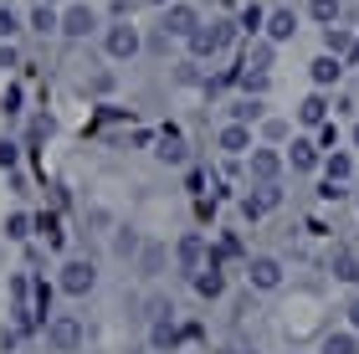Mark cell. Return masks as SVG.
Instances as JSON below:
<instances>
[{
	"label": "cell",
	"mask_w": 359,
	"mask_h": 354,
	"mask_svg": "<svg viewBox=\"0 0 359 354\" xmlns=\"http://www.w3.org/2000/svg\"><path fill=\"white\" fill-rule=\"evenodd\" d=\"M262 36H267L272 46H287L292 36H298V11H292V6L267 11V31H262Z\"/></svg>",
	"instance_id": "obj_9"
},
{
	"label": "cell",
	"mask_w": 359,
	"mask_h": 354,
	"mask_svg": "<svg viewBox=\"0 0 359 354\" xmlns=\"http://www.w3.org/2000/svg\"><path fill=\"white\" fill-rule=\"evenodd\" d=\"M241 88H247V98H262L267 93V72H241Z\"/></svg>",
	"instance_id": "obj_32"
},
{
	"label": "cell",
	"mask_w": 359,
	"mask_h": 354,
	"mask_svg": "<svg viewBox=\"0 0 359 354\" xmlns=\"http://www.w3.org/2000/svg\"><path fill=\"white\" fill-rule=\"evenodd\" d=\"M15 31H21V15L11 11V0H0V41H11Z\"/></svg>",
	"instance_id": "obj_30"
},
{
	"label": "cell",
	"mask_w": 359,
	"mask_h": 354,
	"mask_svg": "<svg viewBox=\"0 0 359 354\" xmlns=\"http://www.w3.org/2000/svg\"><path fill=\"white\" fill-rule=\"evenodd\" d=\"M323 159H329V154L318 149V139H292V149H287V165L298 170V175H313V170H323Z\"/></svg>",
	"instance_id": "obj_11"
},
{
	"label": "cell",
	"mask_w": 359,
	"mask_h": 354,
	"mask_svg": "<svg viewBox=\"0 0 359 354\" xmlns=\"http://www.w3.org/2000/svg\"><path fill=\"white\" fill-rule=\"evenodd\" d=\"M216 149H221V154H252V149H257L252 123H226L221 134H216Z\"/></svg>",
	"instance_id": "obj_12"
},
{
	"label": "cell",
	"mask_w": 359,
	"mask_h": 354,
	"mask_svg": "<svg viewBox=\"0 0 359 354\" xmlns=\"http://www.w3.org/2000/svg\"><path fill=\"white\" fill-rule=\"evenodd\" d=\"M57 287L67 298H88L93 287H97V267L88 262V257H67V262H62V278H57Z\"/></svg>",
	"instance_id": "obj_2"
},
{
	"label": "cell",
	"mask_w": 359,
	"mask_h": 354,
	"mask_svg": "<svg viewBox=\"0 0 359 354\" xmlns=\"http://www.w3.org/2000/svg\"><path fill=\"white\" fill-rule=\"evenodd\" d=\"M272 52H277V46H272V41L262 36V41H257V46H252V57H247V67H252V72H267V67H272Z\"/></svg>",
	"instance_id": "obj_29"
},
{
	"label": "cell",
	"mask_w": 359,
	"mask_h": 354,
	"mask_svg": "<svg viewBox=\"0 0 359 354\" xmlns=\"http://www.w3.org/2000/svg\"><path fill=\"white\" fill-rule=\"evenodd\" d=\"M41 329H46V344L57 354H77V344H83V318H72V313H52Z\"/></svg>",
	"instance_id": "obj_4"
},
{
	"label": "cell",
	"mask_w": 359,
	"mask_h": 354,
	"mask_svg": "<svg viewBox=\"0 0 359 354\" xmlns=\"http://www.w3.org/2000/svg\"><path fill=\"white\" fill-rule=\"evenodd\" d=\"M0 114H6V118L21 114V88H6V98H0Z\"/></svg>",
	"instance_id": "obj_35"
},
{
	"label": "cell",
	"mask_w": 359,
	"mask_h": 354,
	"mask_svg": "<svg viewBox=\"0 0 359 354\" xmlns=\"http://www.w3.org/2000/svg\"><path fill=\"white\" fill-rule=\"evenodd\" d=\"M277 205H283V190H277V185H252V196H241V216L262 221L267 211H277Z\"/></svg>",
	"instance_id": "obj_8"
},
{
	"label": "cell",
	"mask_w": 359,
	"mask_h": 354,
	"mask_svg": "<svg viewBox=\"0 0 359 354\" xmlns=\"http://www.w3.org/2000/svg\"><path fill=\"white\" fill-rule=\"evenodd\" d=\"M247 282L257 287V293H277V287H283V262H277V257H252L247 262Z\"/></svg>",
	"instance_id": "obj_7"
},
{
	"label": "cell",
	"mask_w": 359,
	"mask_h": 354,
	"mask_svg": "<svg viewBox=\"0 0 359 354\" xmlns=\"http://www.w3.org/2000/svg\"><path fill=\"white\" fill-rule=\"evenodd\" d=\"M323 52L349 57V52H354V36H349V31H339V26H323Z\"/></svg>",
	"instance_id": "obj_23"
},
{
	"label": "cell",
	"mask_w": 359,
	"mask_h": 354,
	"mask_svg": "<svg viewBox=\"0 0 359 354\" xmlns=\"http://www.w3.org/2000/svg\"><path fill=\"white\" fill-rule=\"evenodd\" d=\"M292 134V123L287 118H262V139H272V144H283Z\"/></svg>",
	"instance_id": "obj_31"
},
{
	"label": "cell",
	"mask_w": 359,
	"mask_h": 354,
	"mask_svg": "<svg viewBox=\"0 0 359 354\" xmlns=\"http://www.w3.org/2000/svg\"><path fill=\"white\" fill-rule=\"evenodd\" d=\"M231 26H236V21H216V26H205V21H201V26H195L190 36H185V52H190V62H205V57H216L221 46L231 41Z\"/></svg>",
	"instance_id": "obj_1"
},
{
	"label": "cell",
	"mask_w": 359,
	"mask_h": 354,
	"mask_svg": "<svg viewBox=\"0 0 359 354\" xmlns=\"http://www.w3.org/2000/svg\"><path fill=\"white\" fill-rule=\"evenodd\" d=\"M231 354H257V349H231Z\"/></svg>",
	"instance_id": "obj_42"
},
{
	"label": "cell",
	"mask_w": 359,
	"mask_h": 354,
	"mask_svg": "<svg viewBox=\"0 0 359 354\" xmlns=\"http://www.w3.org/2000/svg\"><path fill=\"white\" fill-rule=\"evenodd\" d=\"M31 226H36V216H26V211H11V216H6V236H11V241L31 236Z\"/></svg>",
	"instance_id": "obj_28"
},
{
	"label": "cell",
	"mask_w": 359,
	"mask_h": 354,
	"mask_svg": "<svg viewBox=\"0 0 359 354\" xmlns=\"http://www.w3.org/2000/svg\"><path fill=\"white\" fill-rule=\"evenodd\" d=\"M93 26H97V11H93V6H83V0L62 11V36L83 41V36H93Z\"/></svg>",
	"instance_id": "obj_10"
},
{
	"label": "cell",
	"mask_w": 359,
	"mask_h": 354,
	"mask_svg": "<svg viewBox=\"0 0 359 354\" xmlns=\"http://www.w3.org/2000/svg\"><path fill=\"white\" fill-rule=\"evenodd\" d=\"M154 154L165 159V165H185V144H180V134H175V128H170L165 139H159V149H154Z\"/></svg>",
	"instance_id": "obj_25"
},
{
	"label": "cell",
	"mask_w": 359,
	"mask_h": 354,
	"mask_svg": "<svg viewBox=\"0 0 359 354\" xmlns=\"http://www.w3.org/2000/svg\"><path fill=\"white\" fill-rule=\"evenodd\" d=\"M318 196H323V200H344V196H349V190H344V185H339V180H323V190H318Z\"/></svg>",
	"instance_id": "obj_38"
},
{
	"label": "cell",
	"mask_w": 359,
	"mask_h": 354,
	"mask_svg": "<svg viewBox=\"0 0 359 354\" xmlns=\"http://www.w3.org/2000/svg\"><path fill=\"white\" fill-rule=\"evenodd\" d=\"M329 272H334L339 282H359V257H354L349 247H334V252H329Z\"/></svg>",
	"instance_id": "obj_17"
},
{
	"label": "cell",
	"mask_w": 359,
	"mask_h": 354,
	"mask_svg": "<svg viewBox=\"0 0 359 354\" xmlns=\"http://www.w3.org/2000/svg\"><path fill=\"white\" fill-rule=\"evenodd\" d=\"M308 77H313V88H318V93H323V88H334L339 77H344V57H334V52L313 57V62H308Z\"/></svg>",
	"instance_id": "obj_13"
},
{
	"label": "cell",
	"mask_w": 359,
	"mask_h": 354,
	"mask_svg": "<svg viewBox=\"0 0 359 354\" xmlns=\"http://www.w3.org/2000/svg\"><path fill=\"white\" fill-rule=\"evenodd\" d=\"M0 67H15V46H6V41H0Z\"/></svg>",
	"instance_id": "obj_40"
},
{
	"label": "cell",
	"mask_w": 359,
	"mask_h": 354,
	"mask_svg": "<svg viewBox=\"0 0 359 354\" xmlns=\"http://www.w3.org/2000/svg\"><path fill=\"white\" fill-rule=\"evenodd\" d=\"M267 118V103L262 98H241V103H231V123H262Z\"/></svg>",
	"instance_id": "obj_20"
},
{
	"label": "cell",
	"mask_w": 359,
	"mask_h": 354,
	"mask_svg": "<svg viewBox=\"0 0 359 354\" xmlns=\"http://www.w3.org/2000/svg\"><path fill=\"white\" fill-rule=\"evenodd\" d=\"M344 313H349V329H354V334H359V293H354V298H349V308H344Z\"/></svg>",
	"instance_id": "obj_39"
},
{
	"label": "cell",
	"mask_w": 359,
	"mask_h": 354,
	"mask_svg": "<svg viewBox=\"0 0 359 354\" xmlns=\"http://www.w3.org/2000/svg\"><path fill=\"white\" fill-rule=\"evenodd\" d=\"M36 231L52 241V247H62V226H57V216H36Z\"/></svg>",
	"instance_id": "obj_33"
},
{
	"label": "cell",
	"mask_w": 359,
	"mask_h": 354,
	"mask_svg": "<svg viewBox=\"0 0 359 354\" xmlns=\"http://www.w3.org/2000/svg\"><path fill=\"white\" fill-rule=\"evenodd\" d=\"M210 262H216V257H210V247H205L201 231H185V236L175 241V267L180 272H190V278H195V272H205Z\"/></svg>",
	"instance_id": "obj_5"
},
{
	"label": "cell",
	"mask_w": 359,
	"mask_h": 354,
	"mask_svg": "<svg viewBox=\"0 0 359 354\" xmlns=\"http://www.w3.org/2000/svg\"><path fill=\"white\" fill-rule=\"evenodd\" d=\"M298 123L303 128H323V123H329V103H323V93H308V98L298 103Z\"/></svg>",
	"instance_id": "obj_16"
},
{
	"label": "cell",
	"mask_w": 359,
	"mask_h": 354,
	"mask_svg": "<svg viewBox=\"0 0 359 354\" xmlns=\"http://www.w3.org/2000/svg\"><path fill=\"white\" fill-rule=\"evenodd\" d=\"M190 282H195V293H201V298H221V293H226V278H221V262H210L205 272H195V278H190Z\"/></svg>",
	"instance_id": "obj_19"
},
{
	"label": "cell",
	"mask_w": 359,
	"mask_h": 354,
	"mask_svg": "<svg viewBox=\"0 0 359 354\" xmlns=\"http://www.w3.org/2000/svg\"><path fill=\"white\" fill-rule=\"evenodd\" d=\"M26 26L36 31V36H52V31H62V11H57V6H46V0H41V6H31Z\"/></svg>",
	"instance_id": "obj_15"
},
{
	"label": "cell",
	"mask_w": 359,
	"mask_h": 354,
	"mask_svg": "<svg viewBox=\"0 0 359 354\" xmlns=\"http://www.w3.org/2000/svg\"><path fill=\"white\" fill-rule=\"evenodd\" d=\"M349 175H354V154L349 149H329V159H323V180L349 185Z\"/></svg>",
	"instance_id": "obj_18"
},
{
	"label": "cell",
	"mask_w": 359,
	"mask_h": 354,
	"mask_svg": "<svg viewBox=\"0 0 359 354\" xmlns=\"http://www.w3.org/2000/svg\"><path fill=\"white\" fill-rule=\"evenodd\" d=\"M103 52H108L113 62H134V57L144 52V36H139V26H134V21H118V26H108V31H103Z\"/></svg>",
	"instance_id": "obj_3"
},
{
	"label": "cell",
	"mask_w": 359,
	"mask_h": 354,
	"mask_svg": "<svg viewBox=\"0 0 359 354\" xmlns=\"http://www.w3.org/2000/svg\"><path fill=\"white\" fill-rule=\"evenodd\" d=\"M139 267H144V278H159V267H165V247H159V241H149V247L139 252Z\"/></svg>",
	"instance_id": "obj_27"
},
{
	"label": "cell",
	"mask_w": 359,
	"mask_h": 354,
	"mask_svg": "<svg viewBox=\"0 0 359 354\" xmlns=\"http://www.w3.org/2000/svg\"><path fill=\"white\" fill-rule=\"evenodd\" d=\"M339 6H344V0H308V15H313L318 26H334L339 21Z\"/></svg>",
	"instance_id": "obj_26"
},
{
	"label": "cell",
	"mask_w": 359,
	"mask_h": 354,
	"mask_svg": "<svg viewBox=\"0 0 359 354\" xmlns=\"http://www.w3.org/2000/svg\"><path fill=\"white\" fill-rule=\"evenodd\" d=\"M283 170H287V159L277 149H267V144H257V149L247 154V175L257 185H277V180H283Z\"/></svg>",
	"instance_id": "obj_6"
},
{
	"label": "cell",
	"mask_w": 359,
	"mask_h": 354,
	"mask_svg": "<svg viewBox=\"0 0 359 354\" xmlns=\"http://www.w3.org/2000/svg\"><path fill=\"white\" fill-rule=\"evenodd\" d=\"M236 26L247 31V36H262V31H267V11L262 6H247V11L236 15Z\"/></svg>",
	"instance_id": "obj_24"
},
{
	"label": "cell",
	"mask_w": 359,
	"mask_h": 354,
	"mask_svg": "<svg viewBox=\"0 0 359 354\" xmlns=\"http://www.w3.org/2000/svg\"><path fill=\"white\" fill-rule=\"evenodd\" d=\"M318 354H359V334H354V329H339V334H329V339H323Z\"/></svg>",
	"instance_id": "obj_22"
},
{
	"label": "cell",
	"mask_w": 359,
	"mask_h": 354,
	"mask_svg": "<svg viewBox=\"0 0 359 354\" xmlns=\"http://www.w3.org/2000/svg\"><path fill=\"white\" fill-rule=\"evenodd\" d=\"M195 26H201V11H195L190 0H175V6L165 11V31L170 36H190Z\"/></svg>",
	"instance_id": "obj_14"
},
{
	"label": "cell",
	"mask_w": 359,
	"mask_h": 354,
	"mask_svg": "<svg viewBox=\"0 0 359 354\" xmlns=\"http://www.w3.org/2000/svg\"><path fill=\"white\" fill-rule=\"evenodd\" d=\"M349 139H354V149H359V123H354V134H349Z\"/></svg>",
	"instance_id": "obj_41"
},
{
	"label": "cell",
	"mask_w": 359,
	"mask_h": 354,
	"mask_svg": "<svg viewBox=\"0 0 359 354\" xmlns=\"http://www.w3.org/2000/svg\"><path fill=\"white\" fill-rule=\"evenodd\" d=\"M318 149H339V128H334V123L318 128Z\"/></svg>",
	"instance_id": "obj_37"
},
{
	"label": "cell",
	"mask_w": 359,
	"mask_h": 354,
	"mask_svg": "<svg viewBox=\"0 0 359 354\" xmlns=\"http://www.w3.org/2000/svg\"><path fill=\"white\" fill-rule=\"evenodd\" d=\"M15 159H21V144H15V139H0V170H15Z\"/></svg>",
	"instance_id": "obj_34"
},
{
	"label": "cell",
	"mask_w": 359,
	"mask_h": 354,
	"mask_svg": "<svg viewBox=\"0 0 359 354\" xmlns=\"http://www.w3.org/2000/svg\"><path fill=\"white\" fill-rule=\"evenodd\" d=\"M113 252H118V257H134V252H139V236H134V231H118V241H113Z\"/></svg>",
	"instance_id": "obj_36"
},
{
	"label": "cell",
	"mask_w": 359,
	"mask_h": 354,
	"mask_svg": "<svg viewBox=\"0 0 359 354\" xmlns=\"http://www.w3.org/2000/svg\"><path fill=\"white\" fill-rule=\"evenodd\" d=\"M175 339H180L175 318H170V313H159V318H154V329H149V344H154V349H175Z\"/></svg>",
	"instance_id": "obj_21"
}]
</instances>
